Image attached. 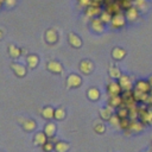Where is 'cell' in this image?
Returning <instances> with one entry per match:
<instances>
[{"label":"cell","mask_w":152,"mask_h":152,"mask_svg":"<svg viewBox=\"0 0 152 152\" xmlns=\"http://www.w3.org/2000/svg\"><path fill=\"white\" fill-rule=\"evenodd\" d=\"M46 66H48V69H49L50 71H52V72H55V74H61L62 70H63L61 63L57 62V61H50Z\"/></svg>","instance_id":"cell-10"},{"label":"cell","mask_w":152,"mask_h":152,"mask_svg":"<svg viewBox=\"0 0 152 152\" xmlns=\"http://www.w3.org/2000/svg\"><path fill=\"white\" fill-rule=\"evenodd\" d=\"M139 116H140L142 124H145V122L151 124V122H152V104H151L148 108L146 107L145 110L139 109Z\"/></svg>","instance_id":"cell-3"},{"label":"cell","mask_w":152,"mask_h":152,"mask_svg":"<svg viewBox=\"0 0 152 152\" xmlns=\"http://www.w3.org/2000/svg\"><path fill=\"white\" fill-rule=\"evenodd\" d=\"M108 72H109V76H110L112 78H118V80H119V78L121 77V71H120V69H119L118 66H115V65L109 66Z\"/></svg>","instance_id":"cell-21"},{"label":"cell","mask_w":152,"mask_h":152,"mask_svg":"<svg viewBox=\"0 0 152 152\" xmlns=\"http://www.w3.org/2000/svg\"><path fill=\"white\" fill-rule=\"evenodd\" d=\"M48 141V137L44 132H38L36 135H34V139H33V142L34 145H44L45 142Z\"/></svg>","instance_id":"cell-13"},{"label":"cell","mask_w":152,"mask_h":152,"mask_svg":"<svg viewBox=\"0 0 152 152\" xmlns=\"http://www.w3.org/2000/svg\"><path fill=\"white\" fill-rule=\"evenodd\" d=\"M108 106H109V107H112V108H119L120 106H122V97H121V95L109 96Z\"/></svg>","instance_id":"cell-9"},{"label":"cell","mask_w":152,"mask_h":152,"mask_svg":"<svg viewBox=\"0 0 152 152\" xmlns=\"http://www.w3.org/2000/svg\"><path fill=\"white\" fill-rule=\"evenodd\" d=\"M80 70H81L83 74H86V75L90 74V72L94 70V64H93V62H90L89 59H83V61L80 63Z\"/></svg>","instance_id":"cell-7"},{"label":"cell","mask_w":152,"mask_h":152,"mask_svg":"<svg viewBox=\"0 0 152 152\" xmlns=\"http://www.w3.org/2000/svg\"><path fill=\"white\" fill-rule=\"evenodd\" d=\"M134 90H138V91H141V93H146V94H150L151 90H152V87L150 86L148 81H145V80H139L135 86H134Z\"/></svg>","instance_id":"cell-1"},{"label":"cell","mask_w":152,"mask_h":152,"mask_svg":"<svg viewBox=\"0 0 152 152\" xmlns=\"http://www.w3.org/2000/svg\"><path fill=\"white\" fill-rule=\"evenodd\" d=\"M12 69H13V71L15 72V75L17 76H19V77H23L25 74H26V69L21 65V64H17V63H13L12 65Z\"/></svg>","instance_id":"cell-17"},{"label":"cell","mask_w":152,"mask_h":152,"mask_svg":"<svg viewBox=\"0 0 152 152\" xmlns=\"http://www.w3.org/2000/svg\"><path fill=\"white\" fill-rule=\"evenodd\" d=\"M45 39H46L48 43L53 44V43L57 42V39H58V34H57V32H56L53 28H50V30H48L46 33H45Z\"/></svg>","instance_id":"cell-12"},{"label":"cell","mask_w":152,"mask_h":152,"mask_svg":"<svg viewBox=\"0 0 152 152\" xmlns=\"http://www.w3.org/2000/svg\"><path fill=\"white\" fill-rule=\"evenodd\" d=\"M119 84L120 87L124 89V91L126 90H132L133 84H132V80L128 75H121V77L119 78Z\"/></svg>","instance_id":"cell-4"},{"label":"cell","mask_w":152,"mask_h":152,"mask_svg":"<svg viewBox=\"0 0 152 152\" xmlns=\"http://www.w3.org/2000/svg\"><path fill=\"white\" fill-rule=\"evenodd\" d=\"M100 116L103 119V120H109L112 116H113V108L107 106L104 108H101L100 109Z\"/></svg>","instance_id":"cell-14"},{"label":"cell","mask_w":152,"mask_h":152,"mask_svg":"<svg viewBox=\"0 0 152 152\" xmlns=\"http://www.w3.org/2000/svg\"><path fill=\"white\" fill-rule=\"evenodd\" d=\"M112 18H113V15H112L109 12H107V11H104V12H102V13L100 14V19H101L104 24L112 21Z\"/></svg>","instance_id":"cell-29"},{"label":"cell","mask_w":152,"mask_h":152,"mask_svg":"<svg viewBox=\"0 0 152 152\" xmlns=\"http://www.w3.org/2000/svg\"><path fill=\"white\" fill-rule=\"evenodd\" d=\"M100 12H101V11H100V7H99V6H94V5L88 6L87 10H86V14H87L88 17H91V18L95 17V15H97Z\"/></svg>","instance_id":"cell-18"},{"label":"cell","mask_w":152,"mask_h":152,"mask_svg":"<svg viewBox=\"0 0 152 152\" xmlns=\"http://www.w3.org/2000/svg\"><path fill=\"white\" fill-rule=\"evenodd\" d=\"M112 25H113V27H115V28H120V27H124L125 26V24H126V17L124 15V14H121V13H116V14H114L113 15V18H112Z\"/></svg>","instance_id":"cell-2"},{"label":"cell","mask_w":152,"mask_h":152,"mask_svg":"<svg viewBox=\"0 0 152 152\" xmlns=\"http://www.w3.org/2000/svg\"><path fill=\"white\" fill-rule=\"evenodd\" d=\"M42 116L44 119H52L55 118V109L52 107H45L43 110H42Z\"/></svg>","instance_id":"cell-19"},{"label":"cell","mask_w":152,"mask_h":152,"mask_svg":"<svg viewBox=\"0 0 152 152\" xmlns=\"http://www.w3.org/2000/svg\"><path fill=\"white\" fill-rule=\"evenodd\" d=\"M27 64L30 68H34L38 64V57L36 55H30L27 56Z\"/></svg>","instance_id":"cell-28"},{"label":"cell","mask_w":152,"mask_h":152,"mask_svg":"<svg viewBox=\"0 0 152 152\" xmlns=\"http://www.w3.org/2000/svg\"><path fill=\"white\" fill-rule=\"evenodd\" d=\"M142 122L140 121V122H138V121H135V120H131V125H129V128L128 129H131V131H133V132H140V131H142Z\"/></svg>","instance_id":"cell-24"},{"label":"cell","mask_w":152,"mask_h":152,"mask_svg":"<svg viewBox=\"0 0 152 152\" xmlns=\"http://www.w3.org/2000/svg\"><path fill=\"white\" fill-rule=\"evenodd\" d=\"M0 39H2V32L0 31Z\"/></svg>","instance_id":"cell-39"},{"label":"cell","mask_w":152,"mask_h":152,"mask_svg":"<svg viewBox=\"0 0 152 152\" xmlns=\"http://www.w3.org/2000/svg\"><path fill=\"white\" fill-rule=\"evenodd\" d=\"M104 23L100 19V18H94L93 20H91V28L95 31V32H97V33H101V32H103V30H104V25H103Z\"/></svg>","instance_id":"cell-8"},{"label":"cell","mask_w":152,"mask_h":152,"mask_svg":"<svg viewBox=\"0 0 152 152\" xmlns=\"http://www.w3.org/2000/svg\"><path fill=\"white\" fill-rule=\"evenodd\" d=\"M147 81H148V83H150V86H151V87H152V76H150V77H148V80H147Z\"/></svg>","instance_id":"cell-38"},{"label":"cell","mask_w":152,"mask_h":152,"mask_svg":"<svg viewBox=\"0 0 152 152\" xmlns=\"http://www.w3.org/2000/svg\"><path fill=\"white\" fill-rule=\"evenodd\" d=\"M69 43H70V45L74 46V48H80V46L82 45L81 38H80L77 34H75V33H69Z\"/></svg>","instance_id":"cell-15"},{"label":"cell","mask_w":152,"mask_h":152,"mask_svg":"<svg viewBox=\"0 0 152 152\" xmlns=\"http://www.w3.org/2000/svg\"><path fill=\"white\" fill-rule=\"evenodd\" d=\"M23 128L25 129V131H28V132H31V131H33L34 128H36V122L33 121V120H25L23 124Z\"/></svg>","instance_id":"cell-26"},{"label":"cell","mask_w":152,"mask_h":152,"mask_svg":"<svg viewBox=\"0 0 152 152\" xmlns=\"http://www.w3.org/2000/svg\"><path fill=\"white\" fill-rule=\"evenodd\" d=\"M55 118H56L57 120L64 119V118H65V110H64L63 108H57V109H55Z\"/></svg>","instance_id":"cell-30"},{"label":"cell","mask_w":152,"mask_h":152,"mask_svg":"<svg viewBox=\"0 0 152 152\" xmlns=\"http://www.w3.org/2000/svg\"><path fill=\"white\" fill-rule=\"evenodd\" d=\"M0 8H1V4H0Z\"/></svg>","instance_id":"cell-41"},{"label":"cell","mask_w":152,"mask_h":152,"mask_svg":"<svg viewBox=\"0 0 152 152\" xmlns=\"http://www.w3.org/2000/svg\"><path fill=\"white\" fill-rule=\"evenodd\" d=\"M5 1H6V0H0V4L2 5V2H5Z\"/></svg>","instance_id":"cell-40"},{"label":"cell","mask_w":152,"mask_h":152,"mask_svg":"<svg viewBox=\"0 0 152 152\" xmlns=\"http://www.w3.org/2000/svg\"><path fill=\"white\" fill-rule=\"evenodd\" d=\"M82 83V78L76 75V74H71L68 80H66V84H68V88H76V87H80Z\"/></svg>","instance_id":"cell-5"},{"label":"cell","mask_w":152,"mask_h":152,"mask_svg":"<svg viewBox=\"0 0 152 152\" xmlns=\"http://www.w3.org/2000/svg\"><path fill=\"white\" fill-rule=\"evenodd\" d=\"M94 131L96 132V133H104V131H106V127H104V125L103 124H101V122H99V124H96L95 126H94Z\"/></svg>","instance_id":"cell-34"},{"label":"cell","mask_w":152,"mask_h":152,"mask_svg":"<svg viewBox=\"0 0 152 152\" xmlns=\"http://www.w3.org/2000/svg\"><path fill=\"white\" fill-rule=\"evenodd\" d=\"M5 2L7 4V6L12 7V6H14V5H15V2H17V1H15V0H6Z\"/></svg>","instance_id":"cell-37"},{"label":"cell","mask_w":152,"mask_h":152,"mask_svg":"<svg viewBox=\"0 0 152 152\" xmlns=\"http://www.w3.org/2000/svg\"><path fill=\"white\" fill-rule=\"evenodd\" d=\"M8 52H10V56L12 57V58H18L19 56H20V49L19 48H17V46H14V45H10L8 46Z\"/></svg>","instance_id":"cell-27"},{"label":"cell","mask_w":152,"mask_h":152,"mask_svg":"<svg viewBox=\"0 0 152 152\" xmlns=\"http://www.w3.org/2000/svg\"><path fill=\"white\" fill-rule=\"evenodd\" d=\"M122 88L120 87L119 82H110L107 87V91L109 94V96H116V95H120Z\"/></svg>","instance_id":"cell-6"},{"label":"cell","mask_w":152,"mask_h":152,"mask_svg":"<svg viewBox=\"0 0 152 152\" xmlns=\"http://www.w3.org/2000/svg\"><path fill=\"white\" fill-rule=\"evenodd\" d=\"M78 2L82 6H89V5H91V0H78Z\"/></svg>","instance_id":"cell-36"},{"label":"cell","mask_w":152,"mask_h":152,"mask_svg":"<svg viewBox=\"0 0 152 152\" xmlns=\"http://www.w3.org/2000/svg\"><path fill=\"white\" fill-rule=\"evenodd\" d=\"M109 121H110V124H112L113 126H118V125H120V118H119L116 114H115V115L113 114V116L109 119Z\"/></svg>","instance_id":"cell-35"},{"label":"cell","mask_w":152,"mask_h":152,"mask_svg":"<svg viewBox=\"0 0 152 152\" xmlns=\"http://www.w3.org/2000/svg\"><path fill=\"white\" fill-rule=\"evenodd\" d=\"M128 114H129V110L126 106H120L116 110V115L120 118V119H125V118H128Z\"/></svg>","instance_id":"cell-22"},{"label":"cell","mask_w":152,"mask_h":152,"mask_svg":"<svg viewBox=\"0 0 152 152\" xmlns=\"http://www.w3.org/2000/svg\"><path fill=\"white\" fill-rule=\"evenodd\" d=\"M55 132H56V126H55V124H52V122L48 124V125L45 126V128H44V133L46 134L48 138H52V137L55 135Z\"/></svg>","instance_id":"cell-20"},{"label":"cell","mask_w":152,"mask_h":152,"mask_svg":"<svg viewBox=\"0 0 152 152\" xmlns=\"http://www.w3.org/2000/svg\"><path fill=\"white\" fill-rule=\"evenodd\" d=\"M87 95H88L89 100H91V101H96V100H99V97H100V91H99L96 88H90V89L88 90Z\"/></svg>","instance_id":"cell-25"},{"label":"cell","mask_w":152,"mask_h":152,"mask_svg":"<svg viewBox=\"0 0 152 152\" xmlns=\"http://www.w3.org/2000/svg\"><path fill=\"white\" fill-rule=\"evenodd\" d=\"M134 5L137 6L138 10H142V11H145V10L147 8L146 0H135V1H134Z\"/></svg>","instance_id":"cell-31"},{"label":"cell","mask_w":152,"mask_h":152,"mask_svg":"<svg viewBox=\"0 0 152 152\" xmlns=\"http://www.w3.org/2000/svg\"><path fill=\"white\" fill-rule=\"evenodd\" d=\"M42 147H43L44 152H51L52 150H55V145H53V142H51V141H49V140H48Z\"/></svg>","instance_id":"cell-33"},{"label":"cell","mask_w":152,"mask_h":152,"mask_svg":"<svg viewBox=\"0 0 152 152\" xmlns=\"http://www.w3.org/2000/svg\"><path fill=\"white\" fill-rule=\"evenodd\" d=\"M125 56H126V51L122 48H114L113 51H112V57L114 59H116V61L122 59Z\"/></svg>","instance_id":"cell-16"},{"label":"cell","mask_w":152,"mask_h":152,"mask_svg":"<svg viewBox=\"0 0 152 152\" xmlns=\"http://www.w3.org/2000/svg\"><path fill=\"white\" fill-rule=\"evenodd\" d=\"M138 15H139V13H138V8L137 7H129V8H127L126 10V19L127 20H129V21H134L135 19H138Z\"/></svg>","instance_id":"cell-11"},{"label":"cell","mask_w":152,"mask_h":152,"mask_svg":"<svg viewBox=\"0 0 152 152\" xmlns=\"http://www.w3.org/2000/svg\"><path fill=\"white\" fill-rule=\"evenodd\" d=\"M129 125H131V120L128 118H125V119H120V127L122 129H128L129 128Z\"/></svg>","instance_id":"cell-32"},{"label":"cell","mask_w":152,"mask_h":152,"mask_svg":"<svg viewBox=\"0 0 152 152\" xmlns=\"http://www.w3.org/2000/svg\"><path fill=\"white\" fill-rule=\"evenodd\" d=\"M69 144L68 142H65V141H58V142H56V145H55V150H56V152H66L68 150H69Z\"/></svg>","instance_id":"cell-23"}]
</instances>
